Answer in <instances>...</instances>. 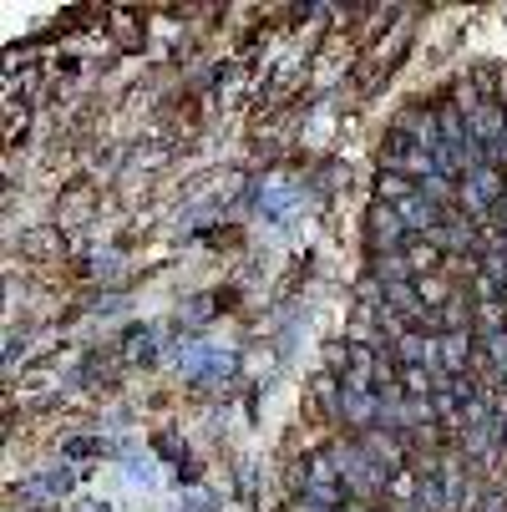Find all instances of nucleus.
Instances as JSON below:
<instances>
[{"label": "nucleus", "mask_w": 507, "mask_h": 512, "mask_svg": "<svg viewBox=\"0 0 507 512\" xmlns=\"http://www.w3.org/2000/svg\"><path fill=\"white\" fill-rule=\"evenodd\" d=\"M502 198H507V168H497V163H482V168H472V173L462 178V193H457L462 213H467V218H477V224L497 218Z\"/></svg>", "instance_id": "2"}, {"label": "nucleus", "mask_w": 507, "mask_h": 512, "mask_svg": "<svg viewBox=\"0 0 507 512\" xmlns=\"http://www.w3.org/2000/svg\"><path fill=\"white\" fill-rule=\"evenodd\" d=\"M71 457H87V452H102V442H92V436H77V442H66Z\"/></svg>", "instance_id": "6"}, {"label": "nucleus", "mask_w": 507, "mask_h": 512, "mask_svg": "<svg viewBox=\"0 0 507 512\" xmlns=\"http://www.w3.org/2000/svg\"><path fill=\"white\" fill-rule=\"evenodd\" d=\"M21 249H26L31 259H61V254H66V239H61V229H36V234L21 239Z\"/></svg>", "instance_id": "5"}, {"label": "nucleus", "mask_w": 507, "mask_h": 512, "mask_svg": "<svg viewBox=\"0 0 507 512\" xmlns=\"http://www.w3.org/2000/svg\"><path fill=\"white\" fill-rule=\"evenodd\" d=\"M183 512H213V502L203 492H193V497H183Z\"/></svg>", "instance_id": "7"}, {"label": "nucleus", "mask_w": 507, "mask_h": 512, "mask_svg": "<svg viewBox=\"0 0 507 512\" xmlns=\"http://www.w3.org/2000/svg\"><path fill=\"white\" fill-rule=\"evenodd\" d=\"M325 452H330V462H335V472H340L350 502H371V507H376V497H386L391 477L376 467V457L360 447V442H330Z\"/></svg>", "instance_id": "1"}, {"label": "nucleus", "mask_w": 507, "mask_h": 512, "mask_svg": "<svg viewBox=\"0 0 507 512\" xmlns=\"http://www.w3.org/2000/svg\"><path fill=\"white\" fill-rule=\"evenodd\" d=\"M366 234H371V254H401L416 234L406 229V218L391 208V203H371V213H366Z\"/></svg>", "instance_id": "3"}, {"label": "nucleus", "mask_w": 507, "mask_h": 512, "mask_svg": "<svg viewBox=\"0 0 507 512\" xmlns=\"http://www.w3.org/2000/svg\"><path fill=\"white\" fill-rule=\"evenodd\" d=\"M401 254H406V264H411V279L442 274V259H447V254H442L437 244H431V239H411V244H406Z\"/></svg>", "instance_id": "4"}]
</instances>
